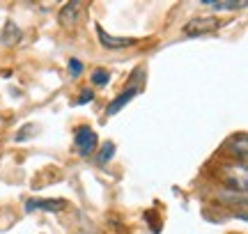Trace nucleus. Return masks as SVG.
Instances as JSON below:
<instances>
[{
  "label": "nucleus",
  "instance_id": "5",
  "mask_svg": "<svg viewBox=\"0 0 248 234\" xmlns=\"http://www.w3.org/2000/svg\"><path fill=\"white\" fill-rule=\"evenodd\" d=\"M228 149H230L234 156H239V161L244 163L246 161V149H248V143H246V133H237L230 138L228 143Z\"/></svg>",
  "mask_w": 248,
  "mask_h": 234
},
{
  "label": "nucleus",
  "instance_id": "10",
  "mask_svg": "<svg viewBox=\"0 0 248 234\" xmlns=\"http://www.w3.org/2000/svg\"><path fill=\"white\" fill-rule=\"evenodd\" d=\"M202 5H209V7H216V9H241V7H246V2H214V0H202Z\"/></svg>",
  "mask_w": 248,
  "mask_h": 234
},
{
  "label": "nucleus",
  "instance_id": "7",
  "mask_svg": "<svg viewBox=\"0 0 248 234\" xmlns=\"http://www.w3.org/2000/svg\"><path fill=\"white\" fill-rule=\"evenodd\" d=\"M67 207V202L64 200H42V202H35V200H30L26 205L28 211H32V209H46V211H62V209Z\"/></svg>",
  "mask_w": 248,
  "mask_h": 234
},
{
  "label": "nucleus",
  "instance_id": "12",
  "mask_svg": "<svg viewBox=\"0 0 248 234\" xmlns=\"http://www.w3.org/2000/svg\"><path fill=\"white\" fill-rule=\"evenodd\" d=\"M108 78H110L108 72H101V69L92 73V83H94V85H108Z\"/></svg>",
  "mask_w": 248,
  "mask_h": 234
},
{
  "label": "nucleus",
  "instance_id": "2",
  "mask_svg": "<svg viewBox=\"0 0 248 234\" xmlns=\"http://www.w3.org/2000/svg\"><path fill=\"white\" fill-rule=\"evenodd\" d=\"M94 28H97V37H99V42H101V46L108 48V51H122V48H129V46L138 44V39H133V37H115V35H108L101 26H94Z\"/></svg>",
  "mask_w": 248,
  "mask_h": 234
},
{
  "label": "nucleus",
  "instance_id": "8",
  "mask_svg": "<svg viewBox=\"0 0 248 234\" xmlns=\"http://www.w3.org/2000/svg\"><path fill=\"white\" fill-rule=\"evenodd\" d=\"M18 39H21V30H18L16 23H12V21H7L5 23V28H2V35H0V42L5 46H12L16 44Z\"/></svg>",
  "mask_w": 248,
  "mask_h": 234
},
{
  "label": "nucleus",
  "instance_id": "11",
  "mask_svg": "<svg viewBox=\"0 0 248 234\" xmlns=\"http://www.w3.org/2000/svg\"><path fill=\"white\" fill-rule=\"evenodd\" d=\"M69 73L74 76V78H78L80 73H83V62H80V60H76V58H74V60H69Z\"/></svg>",
  "mask_w": 248,
  "mask_h": 234
},
{
  "label": "nucleus",
  "instance_id": "13",
  "mask_svg": "<svg viewBox=\"0 0 248 234\" xmlns=\"http://www.w3.org/2000/svg\"><path fill=\"white\" fill-rule=\"evenodd\" d=\"M32 133H35V126H32V124H26V126H23V129H21V131L16 133V143H23L28 135H32Z\"/></svg>",
  "mask_w": 248,
  "mask_h": 234
},
{
  "label": "nucleus",
  "instance_id": "3",
  "mask_svg": "<svg viewBox=\"0 0 248 234\" xmlns=\"http://www.w3.org/2000/svg\"><path fill=\"white\" fill-rule=\"evenodd\" d=\"M74 145L78 147L80 156H90L94 152V147H97V133L90 126H80L76 135H74Z\"/></svg>",
  "mask_w": 248,
  "mask_h": 234
},
{
  "label": "nucleus",
  "instance_id": "1",
  "mask_svg": "<svg viewBox=\"0 0 248 234\" xmlns=\"http://www.w3.org/2000/svg\"><path fill=\"white\" fill-rule=\"evenodd\" d=\"M221 28V21L216 16H198L191 18L184 26V35L186 37H200V35H212Z\"/></svg>",
  "mask_w": 248,
  "mask_h": 234
},
{
  "label": "nucleus",
  "instance_id": "6",
  "mask_svg": "<svg viewBox=\"0 0 248 234\" xmlns=\"http://www.w3.org/2000/svg\"><path fill=\"white\" fill-rule=\"evenodd\" d=\"M136 92H138V90H133V88L124 90L122 94H120V97H115V99L110 101V106L106 108V113H108V115H117V113H120V110H122L124 106H126V103H129V101H131L133 97H136Z\"/></svg>",
  "mask_w": 248,
  "mask_h": 234
},
{
  "label": "nucleus",
  "instance_id": "9",
  "mask_svg": "<svg viewBox=\"0 0 248 234\" xmlns=\"http://www.w3.org/2000/svg\"><path fill=\"white\" fill-rule=\"evenodd\" d=\"M113 154H115V145H113V143H104V145H101V149H99V154H97V163H99V165H106V163L113 159Z\"/></svg>",
  "mask_w": 248,
  "mask_h": 234
},
{
  "label": "nucleus",
  "instance_id": "14",
  "mask_svg": "<svg viewBox=\"0 0 248 234\" xmlns=\"http://www.w3.org/2000/svg\"><path fill=\"white\" fill-rule=\"evenodd\" d=\"M94 99V94H92V90H83L78 97V106H83V103H88V101Z\"/></svg>",
  "mask_w": 248,
  "mask_h": 234
},
{
  "label": "nucleus",
  "instance_id": "4",
  "mask_svg": "<svg viewBox=\"0 0 248 234\" xmlns=\"http://www.w3.org/2000/svg\"><path fill=\"white\" fill-rule=\"evenodd\" d=\"M80 9H83V2H67V5H62L60 16H58V18H60V26H62V28L76 26Z\"/></svg>",
  "mask_w": 248,
  "mask_h": 234
}]
</instances>
